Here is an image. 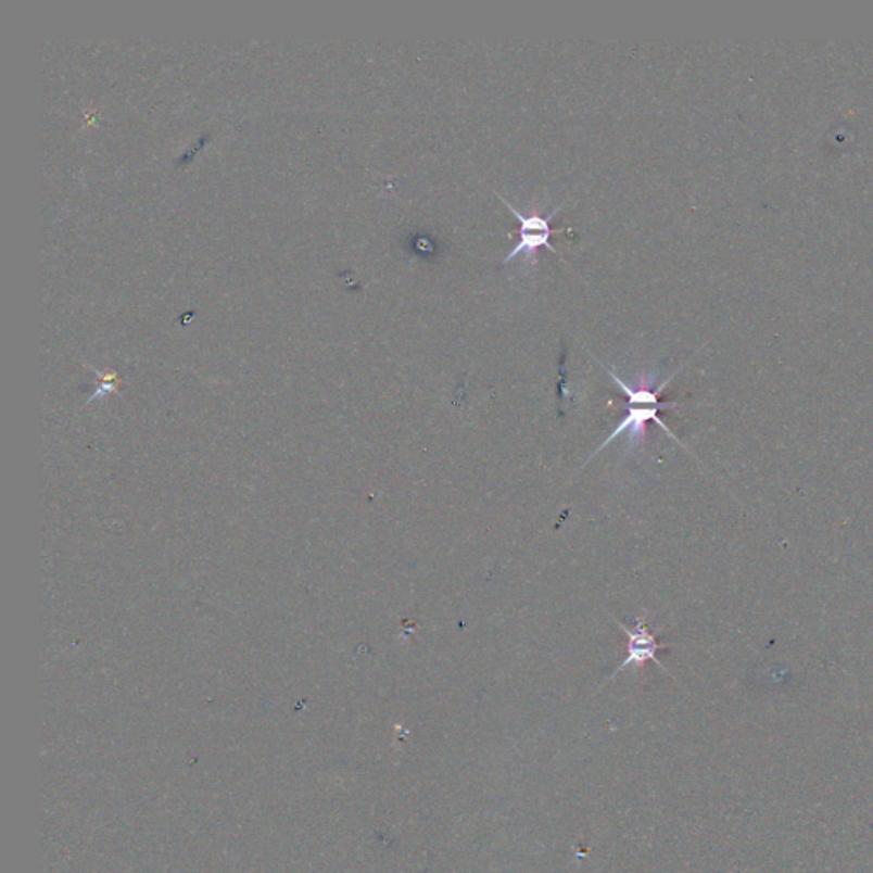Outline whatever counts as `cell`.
<instances>
[{
	"instance_id": "obj_1",
	"label": "cell",
	"mask_w": 873,
	"mask_h": 873,
	"mask_svg": "<svg viewBox=\"0 0 873 873\" xmlns=\"http://www.w3.org/2000/svg\"><path fill=\"white\" fill-rule=\"evenodd\" d=\"M679 406L683 405H681V403H660V405H630V403H628L627 417L618 423V427L612 430L611 435L597 447V451L591 454L587 463H591L600 451H604L612 441H616L620 435H624V433L628 435V447L633 448V451H635L636 447H642L645 442V435H647L645 426H647L648 421H655L667 435L674 439L678 444H681L678 436L671 432V429H669V427L663 423L662 418L659 417L660 409L679 408ZM587 463H585V465H587Z\"/></svg>"
},
{
	"instance_id": "obj_2",
	"label": "cell",
	"mask_w": 873,
	"mask_h": 873,
	"mask_svg": "<svg viewBox=\"0 0 873 873\" xmlns=\"http://www.w3.org/2000/svg\"><path fill=\"white\" fill-rule=\"evenodd\" d=\"M635 621V628L630 630L627 624L616 620V624H618V627H620L628 636V657L624 659V662H621L620 667L616 669L612 678L618 675V672L624 671L627 667H642L645 662H648V660L657 663L660 669H663V671L667 672L663 663L657 659V651H659L660 648H666L667 645H660L659 642H657L655 635H651L650 630H648L647 621H645L644 618H636Z\"/></svg>"
},
{
	"instance_id": "obj_3",
	"label": "cell",
	"mask_w": 873,
	"mask_h": 873,
	"mask_svg": "<svg viewBox=\"0 0 873 873\" xmlns=\"http://www.w3.org/2000/svg\"><path fill=\"white\" fill-rule=\"evenodd\" d=\"M561 230L564 229H556L553 230V232H520L519 230L520 241L517 242V246H514L513 251L505 256L504 265L505 263L513 262L519 254H526V256L531 258L532 263H536V253L540 248H548L549 251L556 253L555 248L549 244V238H552V235H555V232H561Z\"/></svg>"
}]
</instances>
